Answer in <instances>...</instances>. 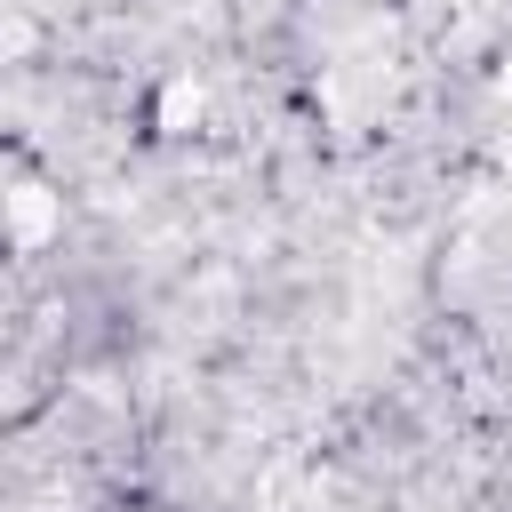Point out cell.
Returning a JSON list of instances; mask_svg holds the SVG:
<instances>
[{
	"label": "cell",
	"instance_id": "6da1fadb",
	"mask_svg": "<svg viewBox=\"0 0 512 512\" xmlns=\"http://www.w3.org/2000/svg\"><path fill=\"white\" fill-rule=\"evenodd\" d=\"M56 232H64V200H56L40 176H16V184H8V248H16V256H40Z\"/></svg>",
	"mask_w": 512,
	"mask_h": 512
},
{
	"label": "cell",
	"instance_id": "7a4b0ae2",
	"mask_svg": "<svg viewBox=\"0 0 512 512\" xmlns=\"http://www.w3.org/2000/svg\"><path fill=\"white\" fill-rule=\"evenodd\" d=\"M184 120H200V88H192V80H168V96H160V128H184Z\"/></svg>",
	"mask_w": 512,
	"mask_h": 512
}]
</instances>
